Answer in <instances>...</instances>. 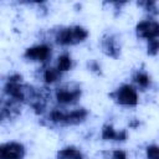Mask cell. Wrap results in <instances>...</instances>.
<instances>
[{"instance_id": "11", "label": "cell", "mask_w": 159, "mask_h": 159, "mask_svg": "<svg viewBox=\"0 0 159 159\" xmlns=\"http://www.w3.org/2000/svg\"><path fill=\"white\" fill-rule=\"evenodd\" d=\"M43 81L46 83H53L56 81H58L61 78V71L58 68H52V67H48L43 71Z\"/></svg>"}, {"instance_id": "9", "label": "cell", "mask_w": 159, "mask_h": 159, "mask_svg": "<svg viewBox=\"0 0 159 159\" xmlns=\"http://www.w3.org/2000/svg\"><path fill=\"white\" fill-rule=\"evenodd\" d=\"M102 138L104 140H125L127 139V132L125 130L116 132L111 124H107L102 129Z\"/></svg>"}, {"instance_id": "3", "label": "cell", "mask_w": 159, "mask_h": 159, "mask_svg": "<svg viewBox=\"0 0 159 159\" xmlns=\"http://www.w3.org/2000/svg\"><path fill=\"white\" fill-rule=\"evenodd\" d=\"M51 53L52 50L48 45H37L34 47H30L25 51L24 57L27 60H32V61H40L42 63H46L50 58H51Z\"/></svg>"}, {"instance_id": "10", "label": "cell", "mask_w": 159, "mask_h": 159, "mask_svg": "<svg viewBox=\"0 0 159 159\" xmlns=\"http://www.w3.org/2000/svg\"><path fill=\"white\" fill-rule=\"evenodd\" d=\"M57 159H83V155L78 149L73 147H68V148L61 149L57 153Z\"/></svg>"}, {"instance_id": "4", "label": "cell", "mask_w": 159, "mask_h": 159, "mask_svg": "<svg viewBox=\"0 0 159 159\" xmlns=\"http://www.w3.org/2000/svg\"><path fill=\"white\" fill-rule=\"evenodd\" d=\"M137 34L138 36L149 40L159 39V22L153 20H145L137 25Z\"/></svg>"}, {"instance_id": "13", "label": "cell", "mask_w": 159, "mask_h": 159, "mask_svg": "<svg viewBox=\"0 0 159 159\" xmlns=\"http://www.w3.org/2000/svg\"><path fill=\"white\" fill-rule=\"evenodd\" d=\"M133 80H134V82H135L140 88H143V89H144V88H148L149 84H150V78H149V76H148L145 72H142V71L137 72Z\"/></svg>"}, {"instance_id": "6", "label": "cell", "mask_w": 159, "mask_h": 159, "mask_svg": "<svg viewBox=\"0 0 159 159\" xmlns=\"http://www.w3.org/2000/svg\"><path fill=\"white\" fill-rule=\"evenodd\" d=\"M81 97V89L80 87H71L65 86L57 89L56 92V99L61 104H71L75 103Z\"/></svg>"}, {"instance_id": "17", "label": "cell", "mask_w": 159, "mask_h": 159, "mask_svg": "<svg viewBox=\"0 0 159 159\" xmlns=\"http://www.w3.org/2000/svg\"><path fill=\"white\" fill-rule=\"evenodd\" d=\"M89 67L92 68V71H99V66H98L97 62H92V63L89 65Z\"/></svg>"}, {"instance_id": "16", "label": "cell", "mask_w": 159, "mask_h": 159, "mask_svg": "<svg viewBox=\"0 0 159 159\" xmlns=\"http://www.w3.org/2000/svg\"><path fill=\"white\" fill-rule=\"evenodd\" d=\"M112 158L113 159H127V155H125V152L117 149V150L112 152Z\"/></svg>"}, {"instance_id": "5", "label": "cell", "mask_w": 159, "mask_h": 159, "mask_svg": "<svg viewBox=\"0 0 159 159\" xmlns=\"http://www.w3.org/2000/svg\"><path fill=\"white\" fill-rule=\"evenodd\" d=\"M25 155V148L16 142L5 143L0 147V159H22Z\"/></svg>"}, {"instance_id": "1", "label": "cell", "mask_w": 159, "mask_h": 159, "mask_svg": "<svg viewBox=\"0 0 159 159\" xmlns=\"http://www.w3.org/2000/svg\"><path fill=\"white\" fill-rule=\"evenodd\" d=\"M88 32L86 29L81 26L75 27H66L61 29L56 32L55 40L60 45H76L78 42H82L87 39Z\"/></svg>"}, {"instance_id": "15", "label": "cell", "mask_w": 159, "mask_h": 159, "mask_svg": "<svg viewBox=\"0 0 159 159\" xmlns=\"http://www.w3.org/2000/svg\"><path fill=\"white\" fill-rule=\"evenodd\" d=\"M147 158L148 159H159V147L158 145H149L147 148Z\"/></svg>"}, {"instance_id": "2", "label": "cell", "mask_w": 159, "mask_h": 159, "mask_svg": "<svg viewBox=\"0 0 159 159\" xmlns=\"http://www.w3.org/2000/svg\"><path fill=\"white\" fill-rule=\"evenodd\" d=\"M111 96L116 99L117 103H119L122 106H135L138 103L137 91L130 84H123V86H120Z\"/></svg>"}, {"instance_id": "7", "label": "cell", "mask_w": 159, "mask_h": 159, "mask_svg": "<svg viewBox=\"0 0 159 159\" xmlns=\"http://www.w3.org/2000/svg\"><path fill=\"white\" fill-rule=\"evenodd\" d=\"M102 48L107 56L113 57V58H117L119 56V52H120L118 42H117L114 36H106L102 40Z\"/></svg>"}, {"instance_id": "14", "label": "cell", "mask_w": 159, "mask_h": 159, "mask_svg": "<svg viewBox=\"0 0 159 159\" xmlns=\"http://www.w3.org/2000/svg\"><path fill=\"white\" fill-rule=\"evenodd\" d=\"M159 51V39H154V40H149L148 41V55H157Z\"/></svg>"}, {"instance_id": "12", "label": "cell", "mask_w": 159, "mask_h": 159, "mask_svg": "<svg viewBox=\"0 0 159 159\" xmlns=\"http://www.w3.org/2000/svg\"><path fill=\"white\" fill-rule=\"evenodd\" d=\"M71 67H72V58H71V56L67 55V53L61 55L58 57V60H57V68L61 72H65V71H68Z\"/></svg>"}, {"instance_id": "8", "label": "cell", "mask_w": 159, "mask_h": 159, "mask_svg": "<svg viewBox=\"0 0 159 159\" xmlns=\"http://www.w3.org/2000/svg\"><path fill=\"white\" fill-rule=\"evenodd\" d=\"M87 117V111L84 108H77L70 112H66L65 116V120L63 124L68 125V124H78L81 122H83Z\"/></svg>"}]
</instances>
